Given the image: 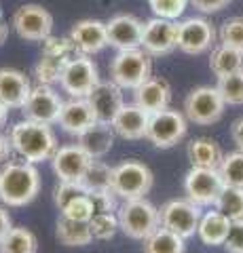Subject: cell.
I'll use <instances>...</instances> for the list:
<instances>
[{
    "label": "cell",
    "mask_w": 243,
    "mask_h": 253,
    "mask_svg": "<svg viewBox=\"0 0 243 253\" xmlns=\"http://www.w3.org/2000/svg\"><path fill=\"white\" fill-rule=\"evenodd\" d=\"M6 114H9V108H6L2 101H0V126H4V123H6Z\"/></svg>",
    "instance_id": "7dc6e473"
},
{
    "label": "cell",
    "mask_w": 243,
    "mask_h": 253,
    "mask_svg": "<svg viewBox=\"0 0 243 253\" xmlns=\"http://www.w3.org/2000/svg\"><path fill=\"white\" fill-rule=\"evenodd\" d=\"M114 144V129L110 123H96L85 133L78 135V146L91 158H104L112 150Z\"/></svg>",
    "instance_id": "603a6c76"
},
{
    "label": "cell",
    "mask_w": 243,
    "mask_h": 253,
    "mask_svg": "<svg viewBox=\"0 0 243 253\" xmlns=\"http://www.w3.org/2000/svg\"><path fill=\"white\" fill-rule=\"evenodd\" d=\"M231 137L235 141V146H237L241 152H243V116L237 118V121L233 123V126H231Z\"/></svg>",
    "instance_id": "7bdbcfd3"
},
{
    "label": "cell",
    "mask_w": 243,
    "mask_h": 253,
    "mask_svg": "<svg viewBox=\"0 0 243 253\" xmlns=\"http://www.w3.org/2000/svg\"><path fill=\"white\" fill-rule=\"evenodd\" d=\"M9 139L13 144V152H17L28 163L51 161L53 154L57 152V137L51 125L47 123L30 121V118L15 123L11 126Z\"/></svg>",
    "instance_id": "6da1fadb"
},
{
    "label": "cell",
    "mask_w": 243,
    "mask_h": 253,
    "mask_svg": "<svg viewBox=\"0 0 243 253\" xmlns=\"http://www.w3.org/2000/svg\"><path fill=\"white\" fill-rule=\"evenodd\" d=\"M224 108L226 104L218 86H197L184 99V116L188 118V123L199 126L218 123L224 114Z\"/></svg>",
    "instance_id": "8992f818"
},
{
    "label": "cell",
    "mask_w": 243,
    "mask_h": 253,
    "mask_svg": "<svg viewBox=\"0 0 243 253\" xmlns=\"http://www.w3.org/2000/svg\"><path fill=\"white\" fill-rule=\"evenodd\" d=\"M184 239L167 228L159 226L156 230L144 241V253H184Z\"/></svg>",
    "instance_id": "83f0119b"
},
{
    "label": "cell",
    "mask_w": 243,
    "mask_h": 253,
    "mask_svg": "<svg viewBox=\"0 0 243 253\" xmlns=\"http://www.w3.org/2000/svg\"><path fill=\"white\" fill-rule=\"evenodd\" d=\"M91 161L93 158L78 144H68L57 148V152L51 158L53 171H55L59 181H83Z\"/></svg>",
    "instance_id": "2e32d148"
},
{
    "label": "cell",
    "mask_w": 243,
    "mask_h": 253,
    "mask_svg": "<svg viewBox=\"0 0 243 253\" xmlns=\"http://www.w3.org/2000/svg\"><path fill=\"white\" fill-rule=\"evenodd\" d=\"M214 207L218 211H222L231 221L243 219V188L224 186L222 194L218 196V201H216Z\"/></svg>",
    "instance_id": "1f68e13d"
},
{
    "label": "cell",
    "mask_w": 243,
    "mask_h": 253,
    "mask_svg": "<svg viewBox=\"0 0 243 253\" xmlns=\"http://www.w3.org/2000/svg\"><path fill=\"white\" fill-rule=\"evenodd\" d=\"M216 86L220 91L226 106H243V70L218 78Z\"/></svg>",
    "instance_id": "836d02e7"
},
{
    "label": "cell",
    "mask_w": 243,
    "mask_h": 253,
    "mask_svg": "<svg viewBox=\"0 0 243 253\" xmlns=\"http://www.w3.org/2000/svg\"><path fill=\"white\" fill-rule=\"evenodd\" d=\"M70 59L68 57H55V55H45L41 61L36 63L34 68V74H36V81L38 84H53V83H59L61 72H64L66 63Z\"/></svg>",
    "instance_id": "4dcf8cb0"
},
{
    "label": "cell",
    "mask_w": 243,
    "mask_h": 253,
    "mask_svg": "<svg viewBox=\"0 0 243 253\" xmlns=\"http://www.w3.org/2000/svg\"><path fill=\"white\" fill-rule=\"evenodd\" d=\"M148 121H150V114L142 110L140 106L131 104L127 106L125 104L119 114L114 116L112 121V129L119 137L123 139H144L146 137V131H148Z\"/></svg>",
    "instance_id": "44dd1931"
},
{
    "label": "cell",
    "mask_w": 243,
    "mask_h": 253,
    "mask_svg": "<svg viewBox=\"0 0 243 253\" xmlns=\"http://www.w3.org/2000/svg\"><path fill=\"white\" fill-rule=\"evenodd\" d=\"M11 228H13V224H11L9 211H6L4 207H0V241H2L4 236L11 232Z\"/></svg>",
    "instance_id": "ee69618b"
},
{
    "label": "cell",
    "mask_w": 243,
    "mask_h": 253,
    "mask_svg": "<svg viewBox=\"0 0 243 253\" xmlns=\"http://www.w3.org/2000/svg\"><path fill=\"white\" fill-rule=\"evenodd\" d=\"M106 32H108V44L114 46L116 51L138 49V46H142L144 21L131 13H121L114 15L110 21H106Z\"/></svg>",
    "instance_id": "9a60e30c"
},
{
    "label": "cell",
    "mask_w": 243,
    "mask_h": 253,
    "mask_svg": "<svg viewBox=\"0 0 243 253\" xmlns=\"http://www.w3.org/2000/svg\"><path fill=\"white\" fill-rule=\"evenodd\" d=\"M220 42L224 44H233V46H239L243 49V17H231L226 19L222 26H220Z\"/></svg>",
    "instance_id": "f35d334b"
},
{
    "label": "cell",
    "mask_w": 243,
    "mask_h": 253,
    "mask_svg": "<svg viewBox=\"0 0 243 253\" xmlns=\"http://www.w3.org/2000/svg\"><path fill=\"white\" fill-rule=\"evenodd\" d=\"M116 217H119L121 230L129 239H136V241H146L161 226L159 209L146 199L125 201L119 207Z\"/></svg>",
    "instance_id": "277c9868"
},
{
    "label": "cell",
    "mask_w": 243,
    "mask_h": 253,
    "mask_svg": "<svg viewBox=\"0 0 243 253\" xmlns=\"http://www.w3.org/2000/svg\"><path fill=\"white\" fill-rule=\"evenodd\" d=\"M233 221L224 215L222 211H207L205 215H201L199 221V230L197 236L201 239L203 245H209V247H218V245H224L226 236H229Z\"/></svg>",
    "instance_id": "cb8c5ba5"
},
{
    "label": "cell",
    "mask_w": 243,
    "mask_h": 253,
    "mask_svg": "<svg viewBox=\"0 0 243 253\" xmlns=\"http://www.w3.org/2000/svg\"><path fill=\"white\" fill-rule=\"evenodd\" d=\"M61 215L68 219H74V221H91V217L96 215V207H93L89 194H85V196L74 199L72 203H68L61 209Z\"/></svg>",
    "instance_id": "d590c367"
},
{
    "label": "cell",
    "mask_w": 243,
    "mask_h": 253,
    "mask_svg": "<svg viewBox=\"0 0 243 253\" xmlns=\"http://www.w3.org/2000/svg\"><path fill=\"white\" fill-rule=\"evenodd\" d=\"M61 106H64V99L59 97V93L51 84H36L32 86V91H30L21 110L30 121L53 125V123H57Z\"/></svg>",
    "instance_id": "4fadbf2b"
},
{
    "label": "cell",
    "mask_w": 243,
    "mask_h": 253,
    "mask_svg": "<svg viewBox=\"0 0 243 253\" xmlns=\"http://www.w3.org/2000/svg\"><path fill=\"white\" fill-rule=\"evenodd\" d=\"M89 199L93 203V207H96V213H114V211H119L114 190H91Z\"/></svg>",
    "instance_id": "ab89813d"
},
{
    "label": "cell",
    "mask_w": 243,
    "mask_h": 253,
    "mask_svg": "<svg viewBox=\"0 0 243 253\" xmlns=\"http://www.w3.org/2000/svg\"><path fill=\"white\" fill-rule=\"evenodd\" d=\"M231 0H191V4L201 13H218Z\"/></svg>",
    "instance_id": "b9f144b4"
},
{
    "label": "cell",
    "mask_w": 243,
    "mask_h": 253,
    "mask_svg": "<svg viewBox=\"0 0 243 253\" xmlns=\"http://www.w3.org/2000/svg\"><path fill=\"white\" fill-rule=\"evenodd\" d=\"M97 123V116L93 112V108L89 104L87 97H70L68 101H64L61 106V112L57 118V125L70 135H81Z\"/></svg>",
    "instance_id": "e0dca14e"
},
{
    "label": "cell",
    "mask_w": 243,
    "mask_h": 253,
    "mask_svg": "<svg viewBox=\"0 0 243 253\" xmlns=\"http://www.w3.org/2000/svg\"><path fill=\"white\" fill-rule=\"evenodd\" d=\"M224 249L229 253H243V219H235L231 224L229 236L224 241Z\"/></svg>",
    "instance_id": "60d3db41"
},
{
    "label": "cell",
    "mask_w": 243,
    "mask_h": 253,
    "mask_svg": "<svg viewBox=\"0 0 243 253\" xmlns=\"http://www.w3.org/2000/svg\"><path fill=\"white\" fill-rule=\"evenodd\" d=\"M218 171H220V175H222L224 186L243 188V152L241 150L224 154Z\"/></svg>",
    "instance_id": "d6a6232c"
},
{
    "label": "cell",
    "mask_w": 243,
    "mask_h": 253,
    "mask_svg": "<svg viewBox=\"0 0 243 253\" xmlns=\"http://www.w3.org/2000/svg\"><path fill=\"white\" fill-rule=\"evenodd\" d=\"M188 2H191V0H148L154 17L174 19V21L178 17H182V13L186 11Z\"/></svg>",
    "instance_id": "74e56055"
},
{
    "label": "cell",
    "mask_w": 243,
    "mask_h": 253,
    "mask_svg": "<svg viewBox=\"0 0 243 253\" xmlns=\"http://www.w3.org/2000/svg\"><path fill=\"white\" fill-rule=\"evenodd\" d=\"M11 152H13L11 139L0 133V163H2V161H9V158H11Z\"/></svg>",
    "instance_id": "f6af8a7d"
},
{
    "label": "cell",
    "mask_w": 243,
    "mask_h": 253,
    "mask_svg": "<svg viewBox=\"0 0 243 253\" xmlns=\"http://www.w3.org/2000/svg\"><path fill=\"white\" fill-rule=\"evenodd\" d=\"M209 70L218 78L239 72V70H243V49L224 42L214 46V51L209 55Z\"/></svg>",
    "instance_id": "d4e9b609"
},
{
    "label": "cell",
    "mask_w": 243,
    "mask_h": 253,
    "mask_svg": "<svg viewBox=\"0 0 243 253\" xmlns=\"http://www.w3.org/2000/svg\"><path fill=\"white\" fill-rule=\"evenodd\" d=\"M216 41L214 26L203 17H188L178 23V49L186 55H201Z\"/></svg>",
    "instance_id": "5bb4252c"
},
{
    "label": "cell",
    "mask_w": 243,
    "mask_h": 253,
    "mask_svg": "<svg viewBox=\"0 0 243 253\" xmlns=\"http://www.w3.org/2000/svg\"><path fill=\"white\" fill-rule=\"evenodd\" d=\"M57 241L66 247H85L93 241V234H91V228H89V221H74V219H68L61 215L57 219Z\"/></svg>",
    "instance_id": "4316f807"
},
{
    "label": "cell",
    "mask_w": 243,
    "mask_h": 253,
    "mask_svg": "<svg viewBox=\"0 0 243 253\" xmlns=\"http://www.w3.org/2000/svg\"><path fill=\"white\" fill-rule=\"evenodd\" d=\"M152 76V59L142 46L119 51L110 61V81L121 89L136 91Z\"/></svg>",
    "instance_id": "3957f363"
},
{
    "label": "cell",
    "mask_w": 243,
    "mask_h": 253,
    "mask_svg": "<svg viewBox=\"0 0 243 253\" xmlns=\"http://www.w3.org/2000/svg\"><path fill=\"white\" fill-rule=\"evenodd\" d=\"M186 131H188V118L182 112H178V110L165 108V110H159V112L150 114L146 139L154 148L167 150L180 144L184 139Z\"/></svg>",
    "instance_id": "52a82bcc"
},
{
    "label": "cell",
    "mask_w": 243,
    "mask_h": 253,
    "mask_svg": "<svg viewBox=\"0 0 243 253\" xmlns=\"http://www.w3.org/2000/svg\"><path fill=\"white\" fill-rule=\"evenodd\" d=\"M159 215H161V226L180 234L184 241L194 236L199 230L201 209L191 199H176L165 203L159 209Z\"/></svg>",
    "instance_id": "9c48e42d"
},
{
    "label": "cell",
    "mask_w": 243,
    "mask_h": 253,
    "mask_svg": "<svg viewBox=\"0 0 243 253\" xmlns=\"http://www.w3.org/2000/svg\"><path fill=\"white\" fill-rule=\"evenodd\" d=\"M38 241L28 228H11V232L0 241V253H36Z\"/></svg>",
    "instance_id": "f1b7e54d"
},
{
    "label": "cell",
    "mask_w": 243,
    "mask_h": 253,
    "mask_svg": "<svg viewBox=\"0 0 243 253\" xmlns=\"http://www.w3.org/2000/svg\"><path fill=\"white\" fill-rule=\"evenodd\" d=\"M152 171L140 161H123L112 171V190L125 201L144 199L152 188Z\"/></svg>",
    "instance_id": "5b68a950"
},
{
    "label": "cell",
    "mask_w": 243,
    "mask_h": 253,
    "mask_svg": "<svg viewBox=\"0 0 243 253\" xmlns=\"http://www.w3.org/2000/svg\"><path fill=\"white\" fill-rule=\"evenodd\" d=\"M89 228H91L93 239H97V241H110L121 230L119 217L114 213H96L89 221Z\"/></svg>",
    "instance_id": "e575fe53"
},
{
    "label": "cell",
    "mask_w": 243,
    "mask_h": 253,
    "mask_svg": "<svg viewBox=\"0 0 243 253\" xmlns=\"http://www.w3.org/2000/svg\"><path fill=\"white\" fill-rule=\"evenodd\" d=\"M13 28L28 42H43L53 32V15L41 4H23L13 13Z\"/></svg>",
    "instance_id": "30bf717a"
},
{
    "label": "cell",
    "mask_w": 243,
    "mask_h": 253,
    "mask_svg": "<svg viewBox=\"0 0 243 253\" xmlns=\"http://www.w3.org/2000/svg\"><path fill=\"white\" fill-rule=\"evenodd\" d=\"M70 38H72L78 53L96 55L108 46L106 23L99 21V19H81V21L74 23L72 30H70Z\"/></svg>",
    "instance_id": "ac0fdd59"
},
{
    "label": "cell",
    "mask_w": 243,
    "mask_h": 253,
    "mask_svg": "<svg viewBox=\"0 0 243 253\" xmlns=\"http://www.w3.org/2000/svg\"><path fill=\"white\" fill-rule=\"evenodd\" d=\"M89 104L96 112L99 123H110L114 121V116L119 114V110L125 106L123 104V89L116 83H97L93 86V91L87 95Z\"/></svg>",
    "instance_id": "d6986e66"
},
{
    "label": "cell",
    "mask_w": 243,
    "mask_h": 253,
    "mask_svg": "<svg viewBox=\"0 0 243 253\" xmlns=\"http://www.w3.org/2000/svg\"><path fill=\"white\" fill-rule=\"evenodd\" d=\"M97 83H99L97 66L93 63L91 55H83V53H78L76 57H72L66 63L59 78V86L70 97H87Z\"/></svg>",
    "instance_id": "ba28073f"
},
{
    "label": "cell",
    "mask_w": 243,
    "mask_h": 253,
    "mask_svg": "<svg viewBox=\"0 0 243 253\" xmlns=\"http://www.w3.org/2000/svg\"><path fill=\"white\" fill-rule=\"evenodd\" d=\"M41 192V173L34 163L9 161L0 169V201L6 207H23Z\"/></svg>",
    "instance_id": "7a4b0ae2"
},
{
    "label": "cell",
    "mask_w": 243,
    "mask_h": 253,
    "mask_svg": "<svg viewBox=\"0 0 243 253\" xmlns=\"http://www.w3.org/2000/svg\"><path fill=\"white\" fill-rule=\"evenodd\" d=\"M6 36H9V26H6V21L2 17V13H0V44L6 41Z\"/></svg>",
    "instance_id": "bcb514c9"
},
{
    "label": "cell",
    "mask_w": 243,
    "mask_h": 253,
    "mask_svg": "<svg viewBox=\"0 0 243 253\" xmlns=\"http://www.w3.org/2000/svg\"><path fill=\"white\" fill-rule=\"evenodd\" d=\"M85 194H89V190L83 181H59V186L55 188V194H53V201H55L57 209L61 211L68 203H72L74 199Z\"/></svg>",
    "instance_id": "8d00e7d4"
},
{
    "label": "cell",
    "mask_w": 243,
    "mask_h": 253,
    "mask_svg": "<svg viewBox=\"0 0 243 253\" xmlns=\"http://www.w3.org/2000/svg\"><path fill=\"white\" fill-rule=\"evenodd\" d=\"M142 49L150 57H163L178 49V21L152 17L144 21Z\"/></svg>",
    "instance_id": "7c38bea8"
},
{
    "label": "cell",
    "mask_w": 243,
    "mask_h": 253,
    "mask_svg": "<svg viewBox=\"0 0 243 253\" xmlns=\"http://www.w3.org/2000/svg\"><path fill=\"white\" fill-rule=\"evenodd\" d=\"M112 171L114 167L106 165L101 158H93L87 173L83 177V184L87 186V190H112Z\"/></svg>",
    "instance_id": "f546056e"
},
{
    "label": "cell",
    "mask_w": 243,
    "mask_h": 253,
    "mask_svg": "<svg viewBox=\"0 0 243 253\" xmlns=\"http://www.w3.org/2000/svg\"><path fill=\"white\" fill-rule=\"evenodd\" d=\"M32 91L28 76L13 68H0V101L6 108H23Z\"/></svg>",
    "instance_id": "7402d4cb"
},
{
    "label": "cell",
    "mask_w": 243,
    "mask_h": 253,
    "mask_svg": "<svg viewBox=\"0 0 243 253\" xmlns=\"http://www.w3.org/2000/svg\"><path fill=\"white\" fill-rule=\"evenodd\" d=\"M224 190V181L218 169H205V167H193L184 177V192L186 199H191L199 207L216 205L218 196Z\"/></svg>",
    "instance_id": "8fae6325"
},
{
    "label": "cell",
    "mask_w": 243,
    "mask_h": 253,
    "mask_svg": "<svg viewBox=\"0 0 243 253\" xmlns=\"http://www.w3.org/2000/svg\"><path fill=\"white\" fill-rule=\"evenodd\" d=\"M133 101L136 106L146 110L148 114H154L159 110L169 108L171 101V86L165 78L161 76H150L144 84H140L136 93H133Z\"/></svg>",
    "instance_id": "ffe728a7"
},
{
    "label": "cell",
    "mask_w": 243,
    "mask_h": 253,
    "mask_svg": "<svg viewBox=\"0 0 243 253\" xmlns=\"http://www.w3.org/2000/svg\"><path fill=\"white\" fill-rule=\"evenodd\" d=\"M222 150L218 141L211 137H199L188 144V161L193 167H205V169H218L222 163Z\"/></svg>",
    "instance_id": "484cf974"
}]
</instances>
